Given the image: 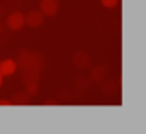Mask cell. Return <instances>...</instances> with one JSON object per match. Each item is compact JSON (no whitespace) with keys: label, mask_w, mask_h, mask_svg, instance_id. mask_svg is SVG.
Returning <instances> with one entry per match:
<instances>
[{"label":"cell","mask_w":146,"mask_h":134,"mask_svg":"<svg viewBox=\"0 0 146 134\" xmlns=\"http://www.w3.org/2000/svg\"><path fill=\"white\" fill-rule=\"evenodd\" d=\"M5 24H7V27H9L10 31L17 33V31H21V29L26 26V17H24V14H22L21 10H14V12H10V14L7 15Z\"/></svg>","instance_id":"1"},{"label":"cell","mask_w":146,"mask_h":134,"mask_svg":"<svg viewBox=\"0 0 146 134\" xmlns=\"http://www.w3.org/2000/svg\"><path fill=\"white\" fill-rule=\"evenodd\" d=\"M106 71H107V66H106V65L95 66L94 70H92V73H90V80L95 82V83H100V80L106 76Z\"/></svg>","instance_id":"6"},{"label":"cell","mask_w":146,"mask_h":134,"mask_svg":"<svg viewBox=\"0 0 146 134\" xmlns=\"http://www.w3.org/2000/svg\"><path fill=\"white\" fill-rule=\"evenodd\" d=\"M60 3L56 0H41L39 2V10L44 17H54L58 14Z\"/></svg>","instance_id":"2"},{"label":"cell","mask_w":146,"mask_h":134,"mask_svg":"<svg viewBox=\"0 0 146 134\" xmlns=\"http://www.w3.org/2000/svg\"><path fill=\"white\" fill-rule=\"evenodd\" d=\"M2 83H3V75L0 73V87H2Z\"/></svg>","instance_id":"13"},{"label":"cell","mask_w":146,"mask_h":134,"mask_svg":"<svg viewBox=\"0 0 146 134\" xmlns=\"http://www.w3.org/2000/svg\"><path fill=\"white\" fill-rule=\"evenodd\" d=\"M15 71H17V63L14 60L7 58V60H2L0 61V73L3 75V78L5 76H12Z\"/></svg>","instance_id":"5"},{"label":"cell","mask_w":146,"mask_h":134,"mask_svg":"<svg viewBox=\"0 0 146 134\" xmlns=\"http://www.w3.org/2000/svg\"><path fill=\"white\" fill-rule=\"evenodd\" d=\"M44 105H58V102H53V100H48V102H44Z\"/></svg>","instance_id":"11"},{"label":"cell","mask_w":146,"mask_h":134,"mask_svg":"<svg viewBox=\"0 0 146 134\" xmlns=\"http://www.w3.org/2000/svg\"><path fill=\"white\" fill-rule=\"evenodd\" d=\"M73 65L78 68V70H87L90 66V56L85 53V51H78L73 54Z\"/></svg>","instance_id":"4"},{"label":"cell","mask_w":146,"mask_h":134,"mask_svg":"<svg viewBox=\"0 0 146 134\" xmlns=\"http://www.w3.org/2000/svg\"><path fill=\"white\" fill-rule=\"evenodd\" d=\"M10 3H12V5H19V3H21V0H10Z\"/></svg>","instance_id":"12"},{"label":"cell","mask_w":146,"mask_h":134,"mask_svg":"<svg viewBox=\"0 0 146 134\" xmlns=\"http://www.w3.org/2000/svg\"><path fill=\"white\" fill-rule=\"evenodd\" d=\"M24 17H26V26H29L31 29H36L44 22V15L41 14V10H29Z\"/></svg>","instance_id":"3"},{"label":"cell","mask_w":146,"mask_h":134,"mask_svg":"<svg viewBox=\"0 0 146 134\" xmlns=\"http://www.w3.org/2000/svg\"><path fill=\"white\" fill-rule=\"evenodd\" d=\"M10 103H12L10 100H5V99H2V100H0V107H3V105L7 107V105H10Z\"/></svg>","instance_id":"10"},{"label":"cell","mask_w":146,"mask_h":134,"mask_svg":"<svg viewBox=\"0 0 146 134\" xmlns=\"http://www.w3.org/2000/svg\"><path fill=\"white\" fill-rule=\"evenodd\" d=\"M12 100H14L12 103H17V105H27L29 100H31V97H29L26 92H21V94H15Z\"/></svg>","instance_id":"7"},{"label":"cell","mask_w":146,"mask_h":134,"mask_svg":"<svg viewBox=\"0 0 146 134\" xmlns=\"http://www.w3.org/2000/svg\"><path fill=\"white\" fill-rule=\"evenodd\" d=\"M26 85H27V87H26V94H27L29 97H34V95H37V92H39L37 82H27Z\"/></svg>","instance_id":"8"},{"label":"cell","mask_w":146,"mask_h":134,"mask_svg":"<svg viewBox=\"0 0 146 134\" xmlns=\"http://www.w3.org/2000/svg\"><path fill=\"white\" fill-rule=\"evenodd\" d=\"M119 2L121 0H100V3L106 9H115V7H119Z\"/></svg>","instance_id":"9"}]
</instances>
